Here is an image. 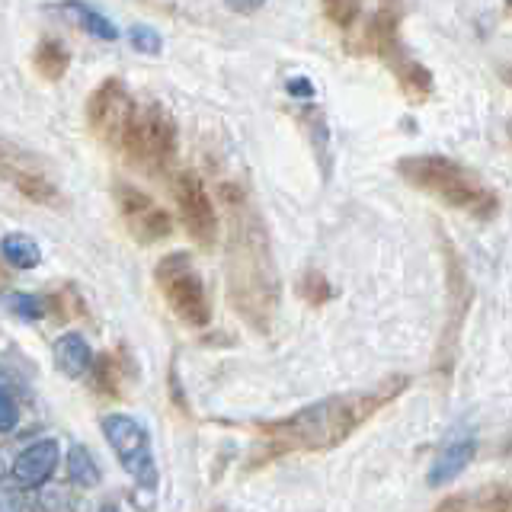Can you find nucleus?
I'll use <instances>...</instances> for the list:
<instances>
[{
	"label": "nucleus",
	"mask_w": 512,
	"mask_h": 512,
	"mask_svg": "<svg viewBox=\"0 0 512 512\" xmlns=\"http://www.w3.org/2000/svg\"><path fill=\"white\" fill-rule=\"evenodd\" d=\"M407 378L397 375L388 378L378 388L368 391H349L333 394L308 404L295 413L282 416V420L263 423L260 432L272 452H327V448L343 445L352 432H359L372 416L397 400L407 388Z\"/></svg>",
	"instance_id": "obj_1"
},
{
	"label": "nucleus",
	"mask_w": 512,
	"mask_h": 512,
	"mask_svg": "<svg viewBox=\"0 0 512 512\" xmlns=\"http://www.w3.org/2000/svg\"><path fill=\"white\" fill-rule=\"evenodd\" d=\"M231 202V199H228ZM279 276L272 263V247L256 208L247 199L231 202L228 237V295L237 314L253 330H269L279 311Z\"/></svg>",
	"instance_id": "obj_2"
},
{
	"label": "nucleus",
	"mask_w": 512,
	"mask_h": 512,
	"mask_svg": "<svg viewBox=\"0 0 512 512\" xmlns=\"http://www.w3.org/2000/svg\"><path fill=\"white\" fill-rule=\"evenodd\" d=\"M400 180L413 189L426 192V196L445 202L455 212H464L477 221H490L500 212V196L480 180V176L458 164V160L445 154H410L397 160Z\"/></svg>",
	"instance_id": "obj_3"
},
{
	"label": "nucleus",
	"mask_w": 512,
	"mask_h": 512,
	"mask_svg": "<svg viewBox=\"0 0 512 512\" xmlns=\"http://www.w3.org/2000/svg\"><path fill=\"white\" fill-rule=\"evenodd\" d=\"M138 170L164 173L176 157V122L160 103L138 106L119 148Z\"/></svg>",
	"instance_id": "obj_4"
},
{
	"label": "nucleus",
	"mask_w": 512,
	"mask_h": 512,
	"mask_svg": "<svg viewBox=\"0 0 512 512\" xmlns=\"http://www.w3.org/2000/svg\"><path fill=\"white\" fill-rule=\"evenodd\" d=\"M154 279H157L160 295H164V301L170 304V311L180 317L186 327L199 330L212 320V304H208L205 282H202L189 253L173 250L167 256H160Z\"/></svg>",
	"instance_id": "obj_5"
},
{
	"label": "nucleus",
	"mask_w": 512,
	"mask_h": 512,
	"mask_svg": "<svg viewBox=\"0 0 512 512\" xmlns=\"http://www.w3.org/2000/svg\"><path fill=\"white\" fill-rule=\"evenodd\" d=\"M103 436L112 448V455L119 458V464L125 468V474L135 480L138 490L144 493H157V461H154V448H151V436L135 416L128 413H109L103 416Z\"/></svg>",
	"instance_id": "obj_6"
},
{
	"label": "nucleus",
	"mask_w": 512,
	"mask_h": 512,
	"mask_svg": "<svg viewBox=\"0 0 512 512\" xmlns=\"http://www.w3.org/2000/svg\"><path fill=\"white\" fill-rule=\"evenodd\" d=\"M135 112H138V106L132 100V93H128V87L119 77H106L87 100V125L103 144L122 148L125 132H128V125H132Z\"/></svg>",
	"instance_id": "obj_7"
},
{
	"label": "nucleus",
	"mask_w": 512,
	"mask_h": 512,
	"mask_svg": "<svg viewBox=\"0 0 512 512\" xmlns=\"http://www.w3.org/2000/svg\"><path fill=\"white\" fill-rule=\"evenodd\" d=\"M173 199H176V212H180L186 234L196 240L202 250H212L218 244L221 221H218V208H215L212 196H208L205 183L196 173L186 170V173L176 176Z\"/></svg>",
	"instance_id": "obj_8"
},
{
	"label": "nucleus",
	"mask_w": 512,
	"mask_h": 512,
	"mask_svg": "<svg viewBox=\"0 0 512 512\" xmlns=\"http://www.w3.org/2000/svg\"><path fill=\"white\" fill-rule=\"evenodd\" d=\"M116 205H119L122 224L138 244H144V247L160 244V240H167L173 234L170 212H164V208H160L148 192H141L138 186L119 183L116 186Z\"/></svg>",
	"instance_id": "obj_9"
},
{
	"label": "nucleus",
	"mask_w": 512,
	"mask_h": 512,
	"mask_svg": "<svg viewBox=\"0 0 512 512\" xmlns=\"http://www.w3.org/2000/svg\"><path fill=\"white\" fill-rule=\"evenodd\" d=\"M58 458H61V448L55 439L32 442L13 461V468H10L13 484L23 487V490H42L48 480H52V474L58 468Z\"/></svg>",
	"instance_id": "obj_10"
},
{
	"label": "nucleus",
	"mask_w": 512,
	"mask_h": 512,
	"mask_svg": "<svg viewBox=\"0 0 512 512\" xmlns=\"http://www.w3.org/2000/svg\"><path fill=\"white\" fill-rule=\"evenodd\" d=\"M474 455H477V436H474L471 429L458 432V436H452V439H448V442L442 445V452L436 455V461H432L426 484H429V487H445V484H452V480H458L461 471L474 461Z\"/></svg>",
	"instance_id": "obj_11"
},
{
	"label": "nucleus",
	"mask_w": 512,
	"mask_h": 512,
	"mask_svg": "<svg viewBox=\"0 0 512 512\" xmlns=\"http://www.w3.org/2000/svg\"><path fill=\"white\" fill-rule=\"evenodd\" d=\"M432 512H512V484H487L452 493Z\"/></svg>",
	"instance_id": "obj_12"
},
{
	"label": "nucleus",
	"mask_w": 512,
	"mask_h": 512,
	"mask_svg": "<svg viewBox=\"0 0 512 512\" xmlns=\"http://www.w3.org/2000/svg\"><path fill=\"white\" fill-rule=\"evenodd\" d=\"M4 170H7V180L13 183V189L20 192L23 199L36 202V205H58L61 202L58 186L48 180L45 173L29 170V167H16L13 160H4Z\"/></svg>",
	"instance_id": "obj_13"
},
{
	"label": "nucleus",
	"mask_w": 512,
	"mask_h": 512,
	"mask_svg": "<svg viewBox=\"0 0 512 512\" xmlns=\"http://www.w3.org/2000/svg\"><path fill=\"white\" fill-rule=\"evenodd\" d=\"M55 362L61 368V375L68 378H84L90 375L93 365V349L80 333H64L61 340H55Z\"/></svg>",
	"instance_id": "obj_14"
},
{
	"label": "nucleus",
	"mask_w": 512,
	"mask_h": 512,
	"mask_svg": "<svg viewBox=\"0 0 512 512\" xmlns=\"http://www.w3.org/2000/svg\"><path fill=\"white\" fill-rule=\"evenodd\" d=\"M32 68H36L42 80H52L55 84V80H61L71 68V52L58 39H42L36 45V52H32Z\"/></svg>",
	"instance_id": "obj_15"
},
{
	"label": "nucleus",
	"mask_w": 512,
	"mask_h": 512,
	"mask_svg": "<svg viewBox=\"0 0 512 512\" xmlns=\"http://www.w3.org/2000/svg\"><path fill=\"white\" fill-rule=\"evenodd\" d=\"M64 10H68L77 20V26L84 32H90L93 39H103V42H116L119 39V29L112 26L109 16H103L96 7L84 4V0H64Z\"/></svg>",
	"instance_id": "obj_16"
},
{
	"label": "nucleus",
	"mask_w": 512,
	"mask_h": 512,
	"mask_svg": "<svg viewBox=\"0 0 512 512\" xmlns=\"http://www.w3.org/2000/svg\"><path fill=\"white\" fill-rule=\"evenodd\" d=\"M4 260L13 269H36L42 263V250L29 234H7L4 237Z\"/></svg>",
	"instance_id": "obj_17"
},
{
	"label": "nucleus",
	"mask_w": 512,
	"mask_h": 512,
	"mask_svg": "<svg viewBox=\"0 0 512 512\" xmlns=\"http://www.w3.org/2000/svg\"><path fill=\"white\" fill-rule=\"evenodd\" d=\"M68 474H71V480L77 487H96V484H100V468H96V461L87 452V445H71Z\"/></svg>",
	"instance_id": "obj_18"
},
{
	"label": "nucleus",
	"mask_w": 512,
	"mask_h": 512,
	"mask_svg": "<svg viewBox=\"0 0 512 512\" xmlns=\"http://www.w3.org/2000/svg\"><path fill=\"white\" fill-rule=\"evenodd\" d=\"M77 500L71 490L64 487H42L32 500V512H74Z\"/></svg>",
	"instance_id": "obj_19"
},
{
	"label": "nucleus",
	"mask_w": 512,
	"mask_h": 512,
	"mask_svg": "<svg viewBox=\"0 0 512 512\" xmlns=\"http://www.w3.org/2000/svg\"><path fill=\"white\" fill-rule=\"evenodd\" d=\"M320 4H324V16L336 29H352L362 13L359 0H320Z\"/></svg>",
	"instance_id": "obj_20"
},
{
	"label": "nucleus",
	"mask_w": 512,
	"mask_h": 512,
	"mask_svg": "<svg viewBox=\"0 0 512 512\" xmlns=\"http://www.w3.org/2000/svg\"><path fill=\"white\" fill-rule=\"evenodd\" d=\"M7 311L20 320H39V317H45V301L39 295H29V292H10Z\"/></svg>",
	"instance_id": "obj_21"
},
{
	"label": "nucleus",
	"mask_w": 512,
	"mask_h": 512,
	"mask_svg": "<svg viewBox=\"0 0 512 512\" xmlns=\"http://www.w3.org/2000/svg\"><path fill=\"white\" fill-rule=\"evenodd\" d=\"M96 384H100V391L109 394V397H119L122 394V381H119V365L112 356H103L96 362Z\"/></svg>",
	"instance_id": "obj_22"
},
{
	"label": "nucleus",
	"mask_w": 512,
	"mask_h": 512,
	"mask_svg": "<svg viewBox=\"0 0 512 512\" xmlns=\"http://www.w3.org/2000/svg\"><path fill=\"white\" fill-rule=\"evenodd\" d=\"M301 295L308 298L311 304H324L333 298V285L320 276V272H308V276L301 279Z\"/></svg>",
	"instance_id": "obj_23"
},
{
	"label": "nucleus",
	"mask_w": 512,
	"mask_h": 512,
	"mask_svg": "<svg viewBox=\"0 0 512 512\" xmlns=\"http://www.w3.org/2000/svg\"><path fill=\"white\" fill-rule=\"evenodd\" d=\"M16 420H20V404H16L10 384H4V388H0V429L13 432Z\"/></svg>",
	"instance_id": "obj_24"
},
{
	"label": "nucleus",
	"mask_w": 512,
	"mask_h": 512,
	"mask_svg": "<svg viewBox=\"0 0 512 512\" xmlns=\"http://www.w3.org/2000/svg\"><path fill=\"white\" fill-rule=\"evenodd\" d=\"M128 42L135 45V52L141 55H157L160 52V36L148 26H132L128 29Z\"/></svg>",
	"instance_id": "obj_25"
},
{
	"label": "nucleus",
	"mask_w": 512,
	"mask_h": 512,
	"mask_svg": "<svg viewBox=\"0 0 512 512\" xmlns=\"http://www.w3.org/2000/svg\"><path fill=\"white\" fill-rule=\"evenodd\" d=\"M0 512H23V500L16 493V484H4V490H0Z\"/></svg>",
	"instance_id": "obj_26"
},
{
	"label": "nucleus",
	"mask_w": 512,
	"mask_h": 512,
	"mask_svg": "<svg viewBox=\"0 0 512 512\" xmlns=\"http://www.w3.org/2000/svg\"><path fill=\"white\" fill-rule=\"evenodd\" d=\"M224 4H228L234 13H244V16H250V13H256L260 10L266 0H224Z\"/></svg>",
	"instance_id": "obj_27"
},
{
	"label": "nucleus",
	"mask_w": 512,
	"mask_h": 512,
	"mask_svg": "<svg viewBox=\"0 0 512 512\" xmlns=\"http://www.w3.org/2000/svg\"><path fill=\"white\" fill-rule=\"evenodd\" d=\"M288 90H292V93H308L311 96V84H304V80H295V84H288Z\"/></svg>",
	"instance_id": "obj_28"
},
{
	"label": "nucleus",
	"mask_w": 512,
	"mask_h": 512,
	"mask_svg": "<svg viewBox=\"0 0 512 512\" xmlns=\"http://www.w3.org/2000/svg\"><path fill=\"white\" fill-rule=\"evenodd\" d=\"M503 455H506V458H512V432H509L506 442H503Z\"/></svg>",
	"instance_id": "obj_29"
},
{
	"label": "nucleus",
	"mask_w": 512,
	"mask_h": 512,
	"mask_svg": "<svg viewBox=\"0 0 512 512\" xmlns=\"http://www.w3.org/2000/svg\"><path fill=\"white\" fill-rule=\"evenodd\" d=\"M503 80L512 87V68H503Z\"/></svg>",
	"instance_id": "obj_30"
},
{
	"label": "nucleus",
	"mask_w": 512,
	"mask_h": 512,
	"mask_svg": "<svg viewBox=\"0 0 512 512\" xmlns=\"http://www.w3.org/2000/svg\"><path fill=\"white\" fill-rule=\"evenodd\" d=\"M100 512H119V506H112V503H106V506H103Z\"/></svg>",
	"instance_id": "obj_31"
}]
</instances>
